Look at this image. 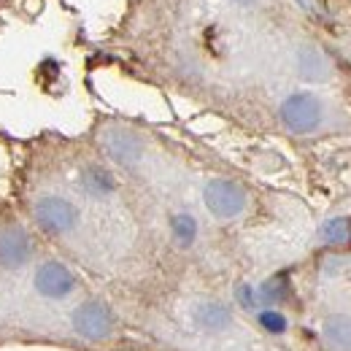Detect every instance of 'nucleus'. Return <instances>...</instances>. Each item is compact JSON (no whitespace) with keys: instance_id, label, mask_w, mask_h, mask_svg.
<instances>
[{"instance_id":"423d86ee","label":"nucleus","mask_w":351,"mask_h":351,"mask_svg":"<svg viewBox=\"0 0 351 351\" xmlns=\"http://www.w3.org/2000/svg\"><path fill=\"white\" fill-rule=\"evenodd\" d=\"M33 254V243L25 230H5L0 235V265L3 267H22Z\"/></svg>"},{"instance_id":"9b49d317","label":"nucleus","mask_w":351,"mask_h":351,"mask_svg":"<svg viewBox=\"0 0 351 351\" xmlns=\"http://www.w3.org/2000/svg\"><path fill=\"white\" fill-rule=\"evenodd\" d=\"M289 298V278L287 273H278L273 278H267L263 287L257 289V303H281Z\"/></svg>"},{"instance_id":"dca6fc26","label":"nucleus","mask_w":351,"mask_h":351,"mask_svg":"<svg viewBox=\"0 0 351 351\" xmlns=\"http://www.w3.org/2000/svg\"><path fill=\"white\" fill-rule=\"evenodd\" d=\"M235 298H238V303H241L243 308L257 306V289H252L249 284H241V287L235 289Z\"/></svg>"},{"instance_id":"ddd939ff","label":"nucleus","mask_w":351,"mask_h":351,"mask_svg":"<svg viewBox=\"0 0 351 351\" xmlns=\"http://www.w3.org/2000/svg\"><path fill=\"white\" fill-rule=\"evenodd\" d=\"M349 227L351 224L346 219H330L327 224H322L319 238H322L324 243H330V246H341V243L349 241Z\"/></svg>"},{"instance_id":"39448f33","label":"nucleus","mask_w":351,"mask_h":351,"mask_svg":"<svg viewBox=\"0 0 351 351\" xmlns=\"http://www.w3.org/2000/svg\"><path fill=\"white\" fill-rule=\"evenodd\" d=\"M36 289L44 298L62 300L76 289V278L62 263H44L36 270Z\"/></svg>"},{"instance_id":"20e7f679","label":"nucleus","mask_w":351,"mask_h":351,"mask_svg":"<svg viewBox=\"0 0 351 351\" xmlns=\"http://www.w3.org/2000/svg\"><path fill=\"white\" fill-rule=\"evenodd\" d=\"M73 327L79 335H84L89 341H103L114 330V313L100 300H87L73 311Z\"/></svg>"},{"instance_id":"7ed1b4c3","label":"nucleus","mask_w":351,"mask_h":351,"mask_svg":"<svg viewBox=\"0 0 351 351\" xmlns=\"http://www.w3.org/2000/svg\"><path fill=\"white\" fill-rule=\"evenodd\" d=\"M33 217L38 221V227L51 235H62L71 232L79 224V211L73 203H68L65 197H41L33 206Z\"/></svg>"},{"instance_id":"f8f14e48","label":"nucleus","mask_w":351,"mask_h":351,"mask_svg":"<svg viewBox=\"0 0 351 351\" xmlns=\"http://www.w3.org/2000/svg\"><path fill=\"white\" fill-rule=\"evenodd\" d=\"M171 232H173L176 243L186 249L197 238V221H195L192 214H176L173 219H171Z\"/></svg>"},{"instance_id":"f03ea898","label":"nucleus","mask_w":351,"mask_h":351,"mask_svg":"<svg viewBox=\"0 0 351 351\" xmlns=\"http://www.w3.org/2000/svg\"><path fill=\"white\" fill-rule=\"evenodd\" d=\"M203 200H206V208L217 219H235L246 208V192H243V186L235 184V181H230V178H214V181H208L206 189H203Z\"/></svg>"},{"instance_id":"0eeeda50","label":"nucleus","mask_w":351,"mask_h":351,"mask_svg":"<svg viewBox=\"0 0 351 351\" xmlns=\"http://www.w3.org/2000/svg\"><path fill=\"white\" fill-rule=\"evenodd\" d=\"M103 146H106V152H108L117 162H122V165H135V162L141 160V154H143L141 141L128 130H108L106 138H103Z\"/></svg>"},{"instance_id":"f3484780","label":"nucleus","mask_w":351,"mask_h":351,"mask_svg":"<svg viewBox=\"0 0 351 351\" xmlns=\"http://www.w3.org/2000/svg\"><path fill=\"white\" fill-rule=\"evenodd\" d=\"M235 3H243L246 5V3H254V0H235Z\"/></svg>"},{"instance_id":"2eb2a0df","label":"nucleus","mask_w":351,"mask_h":351,"mask_svg":"<svg viewBox=\"0 0 351 351\" xmlns=\"http://www.w3.org/2000/svg\"><path fill=\"white\" fill-rule=\"evenodd\" d=\"M260 324H263L267 332H273V335H278V332H284L287 330V319H284V313H278V311H263L260 316Z\"/></svg>"},{"instance_id":"9d476101","label":"nucleus","mask_w":351,"mask_h":351,"mask_svg":"<svg viewBox=\"0 0 351 351\" xmlns=\"http://www.w3.org/2000/svg\"><path fill=\"white\" fill-rule=\"evenodd\" d=\"M195 322L203 327V330H208V332H219L224 330L227 324H230V308L221 306V303H203V306H197L195 311Z\"/></svg>"},{"instance_id":"4468645a","label":"nucleus","mask_w":351,"mask_h":351,"mask_svg":"<svg viewBox=\"0 0 351 351\" xmlns=\"http://www.w3.org/2000/svg\"><path fill=\"white\" fill-rule=\"evenodd\" d=\"M300 71H303V76H306V79H322V76H324V71H327L324 57H322L319 51H313V49L300 51Z\"/></svg>"},{"instance_id":"6e6552de","label":"nucleus","mask_w":351,"mask_h":351,"mask_svg":"<svg viewBox=\"0 0 351 351\" xmlns=\"http://www.w3.org/2000/svg\"><path fill=\"white\" fill-rule=\"evenodd\" d=\"M322 335L335 351H351V316L346 313L330 316L322 327Z\"/></svg>"},{"instance_id":"1a4fd4ad","label":"nucleus","mask_w":351,"mask_h":351,"mask_svg":"<svg viewBox=\"0 0 351 351\" xmlns=\"http://www.w3.org/2000/svg\"><path fill=\"white\" fill-rule=\"evenodd\" d=\"M82 186L92 197H106V195H111L117 189V178H114L111 171H106L100 165H87L82 171Z\"/></svg>"},{"instance_id":"f257e3e1","label":"nucleus","mask_w":351,"mask_h":351,"mask_svg":"<svg viewBox=\"0 0 351 351\" xmlns=\"http://www.w3.org/2000/svg\"><path fill=\"white\" fill-rule=\"evenodd\" d=\"M322 103L316 95L311 92H295L289 95L284 103H281V122L289 132H298V135H308L322 125Z\"/></svg>"}]
</instances>
